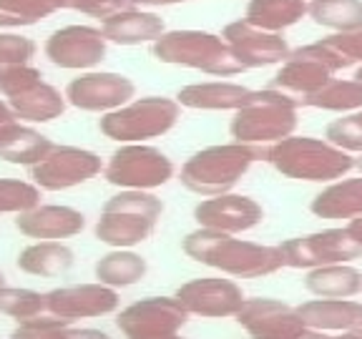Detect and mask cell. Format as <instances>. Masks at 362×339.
Segmentation results:
<instances>
[{
  "instance_id": "1",
  "label": "cell",
  "mask_w": 362,
  "mask_h": 339,
  "mask_svg": "<svg viewBox=\"0 0 362 339\" xmlns=\"http://www.w3.org/2000/svg\"><path fill=\"white\" fill-rule=\"evenodd\" d=\"M181 249L189 259L209 266V269H216L221 277L259 279L277 274L284 266L279 246L226 237V234L202 229V226L184 237Z\"/></svg>"
},
{
  "instance_id": "2",
  "label": "cell",
  "mask_w": 362,
  "mask_h": 339,
  "mask_svg": "<svg viewBox=\"0 0 362 339\" xmlns=\"http://www.w3.org/2000/svg\"><path fill=\"white\" fill-rule=\"evenodd\" d=\"M264 161L274 171L294 181L334 184L355 169V156L312 136H289L267 146Z\"/></svg>"
},
{
  "instance_id": "3",
  "label": "cell",
  "mask_w": 362,
  "mask_h": 339,
  "mask_svg": "<svg viewBox=\"0 0 362 339\" xmlns=\"http://www.w3.org/2000/svg\"><path fill=\"white\" fill-rule=\"evenodd\" d=\"M267 156L264 146H247V143H216L197 151L181 166V184L192 194L204 198H214L221 194H232L242 176L255 161Z\"/></svg>"
},
{
  "instance_id": "4",
  "label": "cell",
  "mask_w": 362,
  "mask_h": 339,
  "mask_svg": "<svg viewBox=\"0 0 362 339\" xmlns=\"http://www.w3.org/2000/svg\"><path fill=\"white\" fill-rule=\"evenodd\" d=\"M297 108H300V98L287 96L282 90H255L252 101L234 113L229 133L237 143H247V146L279 143L297 129Z\"/></svg>"
},
{
  "instance_id": "5",
  "label": "cell",
  "mask_w": 362,
  "mask_h": 339,
  "mask_svg": "<svg viewBox=\"0 0 362 339\" xmlns=\"http://www.w3.org/2000/svg\"><path fill=\"white\" fill-rule=\"evenodd\" d=\"M151 53L156 61L169 66L194 68L209 76H237L247 68L237 61L221 35L206 30H169L156 43H151Z\"/></svg>"
},
{
  "instance_id": "6",
  "label": "cell",
  "mask_w": 362,
  "mask_h": 339,
  "mask_svg": "<svg viewBox=\"0 0 362 339\" xmlns=\"http://www.w3.org/2000/svg\"><path fill=\"white\" fill-rule=\"evenodd\" d=\"M181 119V106L176 98L146 96L126 103L119 111L106 113L98 124L101 133L111 141L124 143H146L148 138L169 133Z\"/></svg>"
},
{
  "instance_id": "7",
  "label": "cell",
  "mask_w": 362,
  "mask_h": 339,
  "mask_svg": "<svg viewBox=\"0 0 362 339\" xmlns=\"http://www.w3.org/2000/svg\"><path fill=\"white\" fill-rule=\"evenodd\" d=\"M103 179L121 191H153L174 179V164L161 148L148 143H124L111 153Z\"/></svg>"
},
{
  "instance_id": "8",
  "label": "cell",
  "mask_w": 362,
  "mask_h": 339,
  "mask_svg": "<svg viewBox=\"0 0 362 339\" xmlns=\"http://www.w3.org/2000/svg\"><path fill=\"white\" fill-rule=\"evenodd\" d=\"M284 266L312 271L329 264H350L362 259V246L350 237L347 229H325V232L294 237L277 244Z\"/></svg>"
},
{
  "instance_id": "9",
  "label": "cell",
  "mask_w": 362,
  "mask_h": 339,
  "mask_svg": "<svg viewBox=\"0 0 362 339\" xmlns=\"http://www.w3.org/2000/svg\"><path fill=\"white\" fill-rule=\"evenodd\" d=\"M106 169L101 156L88 148L78 146H53V151L30 166V179L40 191H66V189L81 186L86 181L96 179Z\"/></svg>"
},
{
  "instance_id": "10",
  "label": "cell",
  "mask_w": 362,
  "mask_h": 339,
  "mask_svg": "<svg viewBox=\"0 0 362 339\" xmlns=\"http://www.w3.org/2000/svg\"><path fill=\"white\" fill-rule=\"evenodd\" d=\"M189 316L192 314L181 307L176 297H146L121 309L116 316V327L126 334V339L181 334Z\"/></svg>"
},
{
  "instance_id": "11",
  "label": "cell",
  "mask_w": 362,
  "mask_h": 339,
  "mask_svg": "<svg viewBox=\"0 0 362 339\" xmlns=\"http://www.w3.org/2000/svg\"><path fill=\"white\" fill-rule=\"evenodd\" d=\"M68 106L78 108L86 113H111L124 108L134 101L136 85L131 78L121 73H108V71H88L81 73L66 85Z\"/></svg>"
},
{
  "instance_id": "12",
  "label": "cell",
  "mask_w": 362,
  "mask_h": 339,
  "mask_svg": "<svg viewBox=\"0 0 362 339\" xmlns=\"http://www.w3.org/2000/svg\"><path fill=\"white\" fill-rule=\"evenodd\" d=\"M181 307L192 316L202 319H229L242 311L247 294L234 279L224 277H199L181 284L174 294Z\"/></svg>"
},
{
  "instance_id": "13",
  "label": "cell",
  "mask_w": 362,
  "mask_h": 339,
  "mask_svg": "<svg viewBox=\"0 0 362 339\" xmlns=\"http://www.w3.org/2000/svg\"><path fill=\"white\" fill-rule=\"evenodd\" d=\"M121 297L101 282L68 284L45 292V311L74 324L76 319H96L119 311Z\"/></svg>"
},
{
  "instance_id": "14",
  "label": "cell",
  "mask_w": 362,
  "mask_h": 339,
  "mask_svg": "<svg viewBox=\"0 0 362 339\" xmlns=\"http://www.w3.org/2000/svg\"><path fill=\"white\" fill-rule=\"evenodd\" d=\"M106 35L90 25H66L48 35L43 51L63 71H88L106 58Z\"/></svg>"
},
{
  "instance_id": "15",
  "label": "cell",
  "mask_w": 362,
  "mask_h": 339,
  "mask_svg": "<svg viewBox=\"0 0 362 339\" xmlns=\"http://www.w3.org/2000/svg\"><path fill=\"white\" fill-rule=\"evenodd\" d=\"M234 319L249 334V339H300L307 332L297 307L272 297L247 299Z\"/></svg>"
},
{
  "instance_id": "16",
  "label": "cell",
  "mask_w": 362,
  "mask_h": 339,
  "mask_svg": "<svg viewBox=\"0 0 362 339\" xmlns=\"http://www.w3.org/2000/svg\"><path fill=\"white\" fill-rule=\"evenodd\" d=\"M194 219L202 229L237 237L262 224L264 209L252 196L244 194H221L214 198H202L194 206Z\"/></svg>"
},
{
  "instance_id": "17",
  "label": "cell",
  "mask_w": 362,
  "mask_h": 339,
  "mask_svg": "<svg viewBox=\"0 0 362 339\" xmlns=\"http://www.w3.org/2000/svg\"><path fill=\"white\" fill-rule=\"evenodd\" d=\"M221 38L229 43V48L244 68H264L274 66V63H284L292 53L287 40L279 33H267L247 20L229 23Z\"/></svg>"
},
{
  "instance_id": "18",
  "label": "cell",
  "mask_w": 362,
  "mask_h": 339,
  "mask_svg": "<svg viewBox=\"0 0 362 339\" xmlns=\"http://www.w3.org/2000/svg\"><path fill=\"white\" fill-rule=\"evenodd\" d=\"M16 229L35 242H63L86 229L83 211L61 203H38L35 209L16 216Z\"/></svg>"
},
{
  "instance_id": "19",
  "label": "cell",
  "mask_w": 362,
  "mask_h": 339,
  "mask_svg": "<svg viewBox=\"0 0 362 339\" xmlns=\"http://www.w3.org/2000/svg\"><path fill=\"white\" fill-rule=\"evenodd\" d=\"M329 81H332V71L322 61H317V56L312 53L310 45H302V48L289 53V58L282 63L277 76L272 78L269 88L282 90V93H287L292 98L300 96L302 101V98L325 88Z\"/></svg>"
},
{
  "instance_id": "20",
  "label": "cell",
  "mask_w": 362,
  "mask_h": 339,
  "mask_svg": "<svg viewBox=\"0 0 362 339\" xmlns=\"http://www.w3.org/2000/svg\"><path fill=\"white\" fill-rule=\"evenodd\" d=\"M255 96V90L247 85L229 83V81H206V83H192L176 93L181 108L194 111H234L244 108Z\"/></svg>"
},
{
  "instance_id": "21",
  "label": "cell",
  "mask_w": 362,
  "mask_h": 339,
  "mask_svg": "<svg viewBox=\"0 0 362 339\" xmlns=\"http://www.w3.org/2000/svg\"><path fill=\"white\" fill-rule=\"evenodd\" d=\"M307 329L322 334H339L362 327V302L355 299H307L297 307Z\"/></svg>"
},
{
  "instance_id": "22",
  "label": "cell",
  "mask_w": 362,
  "mask_h": 339,
  "mask_svg": "<svg viewBox=\"0 0 362 339\" xmlns=\"http://www.w3.org/2000/svg\"><path fill=\"white\" fill-rule=\"evenodd\" d=\"M53 146L56 143L48 136H43L23 121H11V124L0 126V161H6V164L30 169V166L40 164L53 151Z\"/></svg>"
},
{
  "instance_id": "23",
  "label": "cell",
  "mask_w": 362,
  "mask_h": 339,
  "mask_svg": "<svg viewBox=\"0 0 362 339\" xmlns=\"http://www.w3.org/2000/svg\"><path fill=\"white\" fill-rule=\"evenodd\" d=\"M101 33L106 40L119 45H141V43H156L166 33L164 18L156 13L141 11V8H126L116 16L106 18L101 25Z\"/></svg>"
},
{
  "instance_id": "24",
  "label": "cell",
  "mask_w": 362,
  "mask_h": 339,
  "mask_svg": "<svg viewBox=\"0 0 362 339\" xmlns=\"http://www.w3.org/2000/svg\"><path fill=\"white\" fill-rule=\"evenodd\" d=\"M156 229V221L139 214L126 211H101V219L96 221V239L111 249H134L144 244Z\"/></svg>"
},
{
  "instance_id": "25",
  "label": "cell",
  "mask_w": 362,
  "mask_h": 339,
  "mask_svg": "<svg viewBox=\"0 0 362 339\" xmlns=\"http://www.w3.org/2000/svg\"><path fill=\"white\" fill-rule=\"evenodd\" d=\"M305 287L317 299H355L362 294V271L350 264H329L307 271Z\"/></svg>"
},
{
  "instance_id": "26",
  "label": "cell",
  "mask_w": 362,
  "mask_h": 339,
  "mask_svg": "<svg viewBox=\"0 0 362 339\" xmlns=\"http://www.w3.org/2000/svg\"><path fill=\"white\" fill-rule=\"evenodd\" d=\"M310 211L320 219H357L362 216V176L360 179H339L317 194Z\"/></svg>"
},
{
  "instance_id": "27",
  "label": "cell",
  "mask_w": 362,
  "mask_h": 339,
  "mask_svg": "<svg viewBox=\"0 0 362 339\" xmlns=\"http://www.w3.org/2000/svg\"><path fill=\"white\" fill-rule=\"evenodd\" d=\"M8 106L13 108L18 121H25V124H51V121L61 119L63 113H66L68 101L66 93H61L56 85L43 81L35 88L11 98Z\"/></svg>"
},
{
  "instance_id": "28",
  "label": "cell",
  "mask_w": 362,
  "mask_h": 339,
  "mask_svg": "<svg viewBox=\"0 0 362 339\" xmlns=\"http://www.w3.org/2000/svg\"><path fill=\"white\" fill-rule=\"evenodd\" d=\"M74 249L63 242H33L18 254V269L40 279H53L74 266Z\"/></svg>"
},
{
  "instance_id": "29",
  "label": "cell",
  "mask_w": 362,
  "mask_h": 339,
  "mask_svg": "<svg viewBox=\"0 0 362 339\" xmlns=\"http://www.w3.org/2000/svg\"><path fill=\"white\" fill-rule=\"evenodd\" d=\"M148 264L141 254H136L131 249H113L108 254H103L101 259L93 264V274L96 282L106 284L111 289H126L139 284L146 277Z\"/></svg>"
},
{
  "instance_id": "30",
  "label": "cell",
  "mask_w": 362,
  "mask_h": 339,
  "mask_svg": "<svg viewBox=\"0 0 362 339\" xmlns=\"http://www.w3.org/2000/svg\"><path fill=\"white\" fill-rule=\"evenodd\" d=\"M305 13V0H252L247 6L244 20L267 33H279V30L294 25Z\"/></svg>"
},
{
  "instance_id": "31",
  "label": "cell",
  "mask_w": 362,
  "mask_h": 339,
  "mask_svg": "<svg viewBox=\"0 0 362 339\" xmlns=\"http://www.w3.org/2000/svg\"><path fill=\"white\" fill-rule=\"evenodd\" d=\"M300 106L320 108V111H334V113H357L362 111V83L355 78L352 81L332 78L325 88L302 98Z\"/></svg>"
},
{
  "instance_id": "32",
  "label": "cell",
  "mask_w": 362,
  "mask_h": 339,
  "mask_svg": "<svg viewBox=\"0 0 362 339\" xmlns=\"http://www.w3.org/2000/svg\"><path fill=\"white\" fill-rule=\"evenodd\" d=\"M307 13L317 25L339 30V33H352L362 28V0H312Z\"/></svg>"
},
{
  "instance_id": "33",
  "label": "cell",
  "mask_w": 362,
  "mask_h": 339,
  "mask_svg": "<svg viewBox=\"0 0 362 339\" xmlns=\"http://www.w3.org/2000/svg\"><path fill=\"white\" fill-rule=\"evenodd\" d=\"M45 311V294L25 287H0V314L28 322Z\"/></svg>"
},
{
  "instance_id": "34",
  "label": "cell",
  "mask_w": 362,
  "mask_h": 339,
  "mask_svg": "<svg viewBox=\"0 0 362 339\" xmlns=\"http://www.w3.org/2000/svg\"><path fill=\"white\" fill-rule=\"evenodd\" d=\"M40 203V189L33 181L0 179V214H25Z\"/></svg>"
},
{
  "instance_id": "35",
  "label": "cell",
  "mask_w": 362,
  "mask_h": 339,
  "mask_svg": "<svg viewBox=\"0 0 362 339\" xmlns=\"http://www.w3.org/2000/svg\"><path fill=\"white\" fill-rule=\"evenodd\" d=\"M103 211H126V214H139L146 219L158 221L164 214V201L153 196L151 191H119L103 203Z\"/></svg>"
},
{
  "instance_id": "36",
  "label": "cell",
  "mask_w": 362,
  "mask_h": 339,
  "mask_svg": "<svg viewBox=\"0 0 362 339\" xmlns=\"http://www.w3.org/2000/svg\"><path fill=\"white\" fill-rule=\"evenodd\" d=\"M327 141L347 153H362V111L332 121L327 126Z\"/></svg>"
},
{
  "instance_id": "37",
  "label": "cell",
  "mask_w": 362,
  "mask_h": 339,
  "mask_svg": "<svg viewBox=\"0 0 362 339\" xmlns=\"http://www.w3.org/2000/svg\"><path fill=\"white\" fill-rule=\"evenodd\" d=\"M38 45L33 38L18 33H0V76L16 66H30Z\"/></svg>"
},
{
  "instance_id": "38",
  "label": "cell",
  "mask_w": 362,
  "mask_h": 339,
  "mask_svg": "<svg viewBox=\"0 0 362 339\" xmlns=\"http://www.w3.org/2000/svg\"><path fill=\"white\" fill-rule=\"evenodd\" d=\"M61 11V0H0V13L16 18L21 25H33Z\"/></svg>"
},
{
  "instance_id": "39",
  "label": "cell",
  "mask_w": 362,
  "mask_h": 339,
  "mask_svg": "<svg viewBox=\"0 0 362 339\" xmlns=\"http://www.w3.org/2000/svg\"><path fill=\"white\" fill-rule=\"evenodd\" d=\"M71 322L58 319V316H35L28 322H18V327L11 332V339H66V332Z\"/></svg>"
},
{
  "instance_id": "40",
  "label": "cell",
  "mask_w": 362,
  "mask_h": 339,
  "mask_svg": "<svg viewBox=\"0 0 362 339\" xmlns=\"http://www.w3.org/2000/svg\"><path fill=\"white\" fill-rule=\"evenodd\" d=\"M38 83H43V73H40L38 68L16 66L0 76V98L11 101V98L21 96V93H25V90L35 88Z\"/></svg>"
},
{
  "instance_id": "41",
  "label": "cell",
  "mask_w": 362,
  "mask_h": 339,
  "mask_svg": "<svg viewBox=\"0 0 362 339\" xmlns=\"http://www.w3.org/2000/svg\"><path fill=\"white\" fill-rule=\"evenodd\" d=\"M61 8H66V11H78L90 18L106 20V18L116 16V13L126 11V8H134V6H131V0H61Z\"/></svg>"
},
{
  "instance_id": "42",
  "label": "cell",
  "mask_w": 362,
  "mask_h": 339,
  "mask_svg": "<svg viewBox=\"0 0 362 339\" xmlns=\"http://www.w3.org/2000/svg\"><path fill=\"white\" fill-rule=\"evenodd\" d=\"M327 45H332L334 51L342 53L350 63L360 61L362 63V28L352 30V33H337L329 35V38H322Z\"/></svg>"
},
{
  "instance_id": "43",
  "label": "cell",
  "mask_w": 362,
  "mask_h": 339,
  "mask_svg": "<svg viewBox=\"0 0 362 339\" xmlns=\"http://www.w3.org/2000/svg\"><path fill=\"white\" fill-rule=\"evenodd\" d=\"M66 339H111V334L103 329H90V327H68Z\"/></svg>"
},
{
  "instance_id": "44",
  "label": "cell",
  "mask_w": 362,
  "mask_h": 339,
  "mask_svg": "<svg viewBox=\"0 0 362 339\" xmlns=\"http://www.w3.org/2000/svg\"><path fill=\"white\" fill-rule=\"evenodd\" d=\"M176 3H187V0H131L134 8H161V6H176Z\"/></svg>"
},
{
  "instance_id": "45",
  "label": "cell",
  "mask_w": 362,
  "mask_h": 339,
  "mask_svg": "<svg viewBox=\"0 0 362 339\" xmlns=\"http://www.w3.org/2000/svg\"><path fill=\"white\" fill-rule=\"evenodd\" d=\"M345 229H347V232H350V237L355 239V242L362 246V216H357V219H352L350 224L345 226Z\"/></svg>"
},
{
  "instance_id": "46",
  "label": "cell",
  "mask_w": 362,
  "mask_h": 339,
  "mask_svg": "<svg viewBox=\"0 0 362 339\" xmlns=\"http://www.w3.org/2000/svg\"><path fill=\"white\" fill-rule=\"evenodd\" d=\"M11 121H18V119H16V113H13V108L8 106L6 98H0V126L11 124Z\"/></svg>"
},
{
  "instance_id": "47",
  "label": "cell",
  "mask_w": 362,
  "mask_h": 339,
  "mask_svg": "<svg viewBox=\"0 0 362 339\" xmlns=\"http://www.w3.org/2000/svg\"><path fill=\"white\" fill-rule=\"evenodd\" d=\"M325 339H362V327L347 329V332H339V334H327Z\"/></svg>"
},
{
  "instance_id": "48",
  "label": "cell",
  "mask_w": 362,
  "mask_h": 339,
  "mask_svg": "<svg viewBox=\"0 0 362 339\" xmlns=\"http://www.w3.org/2000/svg\"><path fill=\"white\" fill-rule=\"evenodd\" d=\"M3 28H21V23H18L16 18L3 16V13H0V30H3Z\"/></svg>"
},
{
  "instance_id": "49",
  "label": "cell",
  "mask_w": 362,
  "mask_h": 339,
  "mask_svg": "<svg viewBox=\"0 0 362 339\" xmlns=\"http://www.w3.org/2000/svg\"><path fill=\"white\" fill-rule=\"evenodd\" d=\"M327 334H322V332H315V329H307L305 334H302L300 339H325Z\"/></svg>"
},
{
  "instance_id": "50",
  "label": "cell",
  "mask_w": 362,
  "mask_h": 339,
  "mask_svg": "<svg viewBox=\"0 0 362 339\" xmlns=\"http://www.w3.org/2000/svg\"><path fill=\"white\" fill-rule=\"evenodd\" d=\"M144 339H187V337H181V334H161V337H144Z\"/></svg>"
},
{
  "instance_id": "51",
  "label": "cell",
  "mask_w": 362,
  "mask_h": 339,
  "mask_svg": "<svg viewBox=\"0 0 362 339\" xmlns=\"http://www.w3.org/2000/svg\"><path fill=\"white\" fill-rule=\"evenodd\" d=\"M355 169H357V171H360V174H362V153H360V156L355 158Z\"/></svg>"
},
{
  "instance_id": "52",
  "label": "cell",
  "mask_w": 362,
  "mask_h": 339,
  "mask_svg": "<svg viewBox=\"0 0 362 339\" xmlns=\"http://www.w3.org/2000/svg\"><path fill=\"white\" fill-rule=\"evenodd\" d=\"M355 81H360V83H362V66H360V68H357V71H355Z\"/></svg>"
},
{
  "instance_id": "53",
  "label": "cell",
  "mask_w": 362,
  "mask_h": 339,
  "mask_svg": "<svg viewBox=\"0 0 362 339\" xmlns=\"http://www.w3.org/2000/svg\"><path fill=\"white\" fill-rule=\"evenodd\" d=\"M3 279H6V277H3V271H0V287H3Z\"/></svg>"
}]
</instances>
